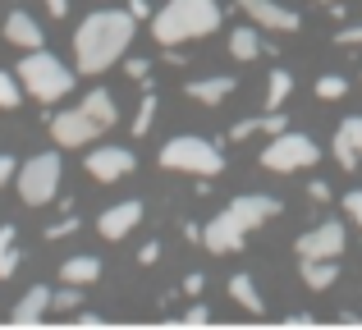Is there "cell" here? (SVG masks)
<instances>
[{
  "instance_id": "obj_1",
  "label": "cell",
  "mask_w": 362,
  "mask_h": 330,
  "mask_svg": "<svg viewBox=\"0 0 362 330\" xmlns=\"http://www.w3.org/2000/svg\"><path fill=\"white\" fill-rule=\"evenodd\" d=\"M138 33V18L129 9H92L74 33V64L78 73H106L115 60H124Z\"/></svg>"
},
{
  "instance_id": "obj_2",
  "label": "cell",
  "mask_w": 362,
  "mask_h": 330,
  "mask_svg": "<svg viewBox=\"0 0 362 330\" xmlns=\"http://www.w3.org/2000/svg\"><path fill=\"white\" fill-rule=\"evenodd\" d=\"M221 28V5L216 0H165L151 14V37L160 46H188L197 37H211Z\"/></svg>"
},
{
  "instance_id": "obj_3",
  "label": "cell",
  "mask_w": 362,
  "mask_h": 330,
  "mask_svg": "<svg viewBox=\"0 0 362 330\" xmlns=\"http://www.w3.org/2000/svg\"><path fill=\"white\" fill-rule=\"evenodd\" d=\"M14 73H18V83H23V92L37 97V101H60V97L74 92V69L64 60H55L46 46L23 51V60L14 64Z\"/></svg>"
},
{
  "instance_id": "obj_4",
  "label": "cell",
  "mask_w": 362,
  "mask_h": 330,
  "mask_svg": "<svg viewBox=\"0 0 362 330\" xmlns=\"http://www.w3.org/2000/svg\"><path fill=\"white\" fill-rule=\"evenodd\" d=\"M160 165L165 170H184V175H221L225 170V152L211 143V138H197V134H179L160 147Z\"/></svg>"
},
{
  "instance_id": "obj_5",
  "label": "cell",
  "mask_w": 362,
  "mask_h": 330,
  "mask_svg": "<svg viewBox=\"0 0 362 330\" xmlns=\"http://www.w3.org/2000/svg\"><path fill=\"white\" fill-rule=\"evenodd\" d=\"M60 175H64L60 152H37L14 170V188H18V197H23L28 206H46V202H55V193H60Z\"/></svg>"
},
{
  "instance_id": "obj_6",
  "label": "cell",
  "mask_w": 362,
  "mask_h": 330,
  "mask_svg": "<svg viewBox=\"0 0 362 330\" xmlns=\"http://www.w3.org/2000/svg\"><path fill=\"white\" fill-rule=\"evenodd\" d=\"M321 161V147L312 143L308 134H293V129H284V134H275L271 143L262 147V165L275 170V175H293V170H308Z\"/></svg>"
},
{
  "instance_id": "obj_7",
  "label": "cell",
  "mask_w": 362,
  "mask_h": 330,
  "mask_svg": "<svg viewBox=\"0 0 362 330\" xmlns=\"http://www.w3.org/2000/svg\"><path fill=\"white\" fill-rule=\"evenodd\" d=\"M101 134H106V129H101L83 106L51 115V138H55V147H88V143H97Z\"/></svg>"
},
{
  "instance_id": "obj_8",
  "label": "cell",
  "mask_w": 362,
  "mask_h": 330,
  "mask_svg": "<svg viewBox=\"0 0 362 330\" xmlns=\"http://www.w3.org/2000/svg\"><path fill=\"white\" fill-rule=\"evenodd\" d=\"M344 243H349L344 225H339V220H321L317 230L298 234L293 252H298V257H339V252H344Z\"/></svg>"
},
{
  "instance_id": "obj_9",
  "label": "cell",
  "mask_w": 362,
  "mask_h": 330,
  "mask_svg": "<svg viewBox=\"0 0 362 330\" xmlns=\"http://www.w3.org/2000/svg\"><path fill=\"white\" fill-rule=\"evenodd\" d=\"M133 165H138L133 147H92L88 152V175L97 184H115V179L133 175Z\"/></svg>"
},
{
  "instance_id": "obj_10",
  "label": "cell",
  "mask_w": 362,
  "mask_h": 330,
  "mask_svg": "<svg viewBox=\"0 0 362 330\" xmlns=\"http://www.w3.org/2000/svg\"><path fill=\"white\" fill-rule=\"evenodd\" d=\"M239 9L257 28H266V33H298V23H303V18L293 14L289 5H280V0H239Z\"/></svg>"
},
{
  "instance_id": "obj_11",
  "label": "cell",
  "mask_w": 362,
  "mask_h": 330,
  "mask_svg": "<svg viewBox=\"0 0 362 330\" xmlns=\"http://www.w3.org/2000/svg\"><path fill=\"white\" fill-rule=\"evenodd\" d=\"M138 225H142V202H138V197H129V202H115V206H106V211H101L97 234L106 243H119V239H129Z\"/></svg>"
},
{
  "instance_id": "obj_12",
  "label": "cell",
  "mask_w": 362,
  "mask_h": 330,
  "mask_svg": "<svg viewBox=\"0 0 362 330\" xmlns=\"http://www.w3.org/2000/svg\"><path fill=\"white\" fill-rule=\"evenodd\" d=\"M225 211H230L234 220L252 234V230H262L266 220H275V216H280V202H275V197H266V193H243V197H234Z\"/></svg>"
},
{
  "instance_id": "obj_13",
  "label": "cell",
  "mask_w": 362,
  "mask_h": 330,
  "mask_svg": "<svg viewBox=\"0 0 362 330\" xmlns=\"http://www.w3.org/2000/svg\"><path fill=\"white\" fill-rule=\"evenodd\" d=\"M335 161H339V170H358V161H362V115H349L344 124L335 129Z\"/></svg>"
},
{
  "instance_id": "obj_14",
  "label": "cell",
  "mask_w": 362,
  "mask_h": 330,
  "mask_svg": "<svg viewBox=\"0 0 362 330\" xmlns=\"http://www.w3.org/2000/svg\"><path fill=\"white\" fill-rule=\"evenodd\" d=\"M5 42L18 46V51H37V46H46V33L28 9H14V14L5 18Z\"/></svg>"
},
{
  "instance_id": "obj_15",
  "label": "cell",
  "mask_w": 362,
  "mask_h": 330,
  "mask_svg": "<svg viewBox=\"0 0 362 330\" xmlns=\"http://www.w3.org/2000/svg\"><path fill=\"white\" fill-rule=\"evenodd\" d=\"M234 88H239V78H234V73H211V78H193L184 92L197 101V106H221Z\"/></svg>"
},
{
  "instance_id": "obj_16",
  "label": "cell",
  "mask_w": 362,
  "mask_h": 330,
  "mask_svg": "<svg viewBox=\"0 0 362 330\" xmlns=\"http://www.w3.org/2000/svg\"><path fill=\"white\" fill-rule=\"evenodd\" d=\"M298 271H303V285H308L312 294H321V289H330L339 280L335 257H298Z\"/></svg>"
},
{
  "instance_id": "obj_17",
  "label": "cell",
  "mask_w": 362,
  "mask_h": 330,
  "mask_svg": "<svg viewBox=\"0 0 362 330\" xmlns=\"http://www.w3.org/2000/svg\"><path fill=\"white\" fill-rule=\"evenodd\" d=\"M60 280L64 285H92V280H101V257H92V252H78V257H64L60 266Z\"/></svg>"
},
{
  "instance_id": "obj_18",
  "label": "cell",
  "mask_w": 362,
  "mask_h": 330,
  "mask_svg": "<svg viewBox=\"0 0 362 330\" xmlns=\"http://www.w3.org/2000/svg\"><path fill=\"white\" fill-rule=\"evenodd\" d=\"M46 312H51V289H46V285H33V289H28V294L14 303V312H9V317L28 326V322H42Z\"/></svg>"
},
{
  "instance_id": "obj_19",
  "label": "cell",
  "mask_w": 362,
  "mask_h": 330,
  "mask_svg": "<svg viewBox=\"0 0 362 330\" xmlns=\"http://www.w3.org/2000/svg\"><path fill=\"white\" fill-rule=\"evenodd\" d=\"M266 51V42H262V28H257V23H243V28H234V33H230V55H234V60H257V55H262Z\"/></svg>"
},
{
  "instance_id": "obj_20",
  "label": "cell",
  "mask_w": 362,
  "mask_h": 330,
  "mask_svg": "<svg viewBox=\"0 0 362 330\" xmlns=\"http://www.w3.org/2000/svg\"><path fill=\"white\" fill-rule=\"evenodd\" d=\"M78 106H83V110H88V115H92V119H97V124H101V129H115V119H119V110H115V97H110V92H106V88H92V92H88V97H83V101H78Z\"/></svg>"
},
{
  "instance_id": "obj_21",
  "label": "cell",
  "mask_w": 362,
  "mask_h": 330,
  "mask_svg": "<svg viewBox=\"0 0 362 330\" xmlns=\"http://www.w3.org/2000/svg\"><path fill=\"white\" fill-rule=\"evenodd\" d=\"M230 298L243 307V312H252V317H262V312H266V303H262V294H257L252 276H230Z\"/></svg>"
},
{
  "instance_id": "obj_22",
  "label": "cell",
  "mask_w": 362,
  "mask_h": 330,
  "mask_svg": "<svg viewBox=\"0 0 362 330\" xmlns=\"http://www.w3.org/2000/svg\"><path fill=\"white\" fill-rule=\"evenodd\" d=\"M293 92V73L289 69H271V78H266V106L262 110H280L284 101H289Z\"/></svg>"
},
{
  "instance_id": "obj_23",
  "label": "cell",
  "mask_w": 362,
  "mask_h": 330,
  "mask_svg": "<svg viewBox=\"0 0 362 330\" xmlns=\"http://www.w3.org/2000/svg\"><path fill=\"white\" fill-rule=\"evenodd\" d=\"M18 271V230L0 225V280H9Z\"/></svg>"
},
{
  "instance_id": "obj_24",
  "label": "cell",
  "mask_w": 362,
  "mask_h": 330,
  "mask_svg": "<svg viewBox=\"0 0 362 330\" xmlns=\"http://www.w3.org/2000/svg\"><path fill=\"white\" fill-rule=\"evenodd\" d=\"M156 110H160L156 92H147V97H142V106H138V115H133V138H147V134H151V124H156Z\"/></svg>"
},
{
  "instance_id": "obj_25",
  "label": "cell",
  "mask_w": 362,
  "mask_h": 330,
  "mask_svg": "<svg viewBox=\"0 0 362 330\" xmlns=\"http://www.w3.org/2000/svg\"><path fill=\"white\" fill-rule=\"evenodd\" d=\"M18 106H23V83H18V73L0 69V110H18Z\"/></svg>"
},
{
  "instance_id": "obj_26",
  "label": "cell",
  "mask_w": 362,
  "mask_h": 330,
  "mask_svg": "<svg viewBox=\"0 0 362 330\" xmlns=\"http://www.w3.org/2000/svg\"><path fill=\"white\" fill-rule=\"evenodd\" d=\"M349 92V78H339V73H326V78H317V97L321 101H339Z\"/></svg>"
},
{
  "instance_id": "obj_27",
  "label": "cell",
  "mask_w": 362,
  "mask_h": 330,
  "mask_svg": "<svg viewBox=\"0 0 362 330\" xmlns=\"http://www.w3.org/2000/svg\"><path fill=\"white\" fill-rule=\"evenodd\" d=\"M78 285H64V289H51V307L55 312H74V307H78Z\"/></svg>"
},
{
  "instance_id": "obj_28",
  "label": "cell",
  "mask_w": 362,
  "mask_h": 330,
  "mask_svg": "<svg viewBox=\"0 0 362 330\" xmlns=\"http://www.w3.org/2000/svg\"><path fill=\"white\" fill-rule=\"evenodd\" d=\"M344 216L362 230V188H354V193H344Z\"/></svg>"
},
{
  "instance_id": "obj_29",
  "label": "cell",
  "mask_w": 362,
  "mask_h": 330,
  "mask_svg": "<svg viewBox=\"0 0 362 330\" xmlns=\"http://www.w3.org/2000/svg\"><path fill=\"white\" fill-rule=\"evenodd\" d=\"M335 42H339V46H362V23L339 28V33H335Z\"/></svg>"
},
{
  "instance_id": "obj_30",
  "label": "cell",
  "mask_w": 362,
  "mask_h": 330,
  "mask_svg": "<svg viewBox=\"0 0 362 330\" xmlns=\"http://www.w3.org/2000/svg\"><path fill=\"white\" fill-rule=\"evenodd\" d=\"M138 261H142V266H156V261H160V243L156 239L142 243V248H138Z\"/></svg>"
},
{
  "instance_id": "obj_31",
  "label": "cell",
  "mask_w": 362,
  "mask_h": 330,
  "mask_svg": "<svg viewBox=\"0 0 362 330\" xmlns=\"http://www.w3.org/2000/svg\"><path fill=\"white\" fill-rule=\"evenodd\" d=\"M14 170H18V161L0 152V188H5V184H14Z\"/></svg>"
},
{
  "instance_id": "obj_32",
  "label": "cell",
  "mask_w": 362,
  "mask_h": 330,
  "mask_svg": "<svg viewBox=\"0 0 362 330\" xmlns=\"http://www.w3.org/2000/svg\"><path fill=\"white\" fill-rule=\"evenodd\" d=\"M78 230V220H55L51 230H46V239H64V234H74Z\"/></svg>"
},
{
  "instance_id": "obj_33",
  "label": "cell",
  "mask_w": 362,
  "mask_h": 330,
  "mask_svg": "<svg viewBox=\"0 0 362 330\" xmlns=\"http://www.w3.org/2000/svg\"><path fill=\"white\" fill-rule=\"evenodd\" d=\"M308 197H312V202H330V184L312 179V184H308Z\"/></svg>"
},
{
  "instance_id": "obj_34",
  "label": "cell",
  "mask_w": 362,
  "mask_h": 330,
  "mask_svg": "<svg viewBox=\"0 0 362 330\" xmlns=\"http://www.w3.org/2000/svg\"><path fill=\"white\" fill-rule=\"evenodd\" d=\"M188 322H193V326L211 322V307H206V303H193V307H188Z\"/></svg>"
},
{
  "instance_id": "obj_35",
  "label": "cell",
  "mask_w": 362,
  "mask_h": 330,
  "mask_svg": "<svg viewBox=\"0 0 362 330\" xmlns=\"http://www.w3.org/2000/svg\"><path fill=\"white\" fill-rule=\"evenodd\" d=\"M124 9H129L133 18H151V0H129Z\"/></svg>"
},
{
  "instance_id": "obj_36",
  "label": "cell",
  "mask_w": 362,
  "mask_h": 330,
  "mask_svg": "<svg viewBox=\"0 0 362 330\" xmlns=\"http://www.w3.org/2000/svg\"><path fill=\"white\" fill-rule=\"evenodd\" d=\"M129 78L133 83H147V60H129Z\"/></svg>"
},
{
  "instance_id": "obj_37",
  "label": "cell",
  "mask_w": 362,
  "mask_h": 330,
  "mask_svg": "<svg viewBox=\"0 0 362 330\" xmlns=\"http://www.w3.org/2000/svg\"><path fill=\"white\" fill-rule=\"evenodd\" d=\"M46 14H51V18H64V14H69V0H46Z\"/></svg>"
},
{
  "instance_id": "obj_38",
  "label": "cell",
  "mask_w": 362,
  "mask_h": 330,
  "mask_svg": "<svg viewBox=\"0 0 362 330\" xmlns=\"http://www.w3.org/2000/svg\"><path fill=\"white\" fill-rule=\"evenodd\" d=\"M202 285H206V280H202V276H197V271H193V276L184 280V294H202Z\"/></svg>"
},
{
  "instance_id": "obj_39",
  "label": "cell",
  "mask_w": 362,
  "mask_h": 330,
  "mask_svg": "<svg viewBox=\"0 0 362 330\" xmlns=\"http://www.w3.org/2000/svg\"><path fill=\"white\" fill-rule=\"evenodd\" d=\"M321 5H335V0H321Z\"/></svg>"
}]
</instances>
